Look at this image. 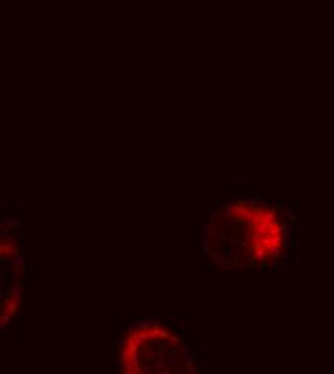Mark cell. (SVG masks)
Here are the masks:
<instances>
[{"label":"cell","mask_w":334,"mask_h":374,"mask_svg":"<svg viewBox=\"0 0 334 374\" xmlns=\"http://www.w3.org/2000/svg\"><path fill=\"white\" fill-rule=\"evenodd\" d=\"M16 249H19L17 248V245L15 243V242H9V243H1L0 245V253H1V259L4 260V258L6 259H10V256H12V253L15 252Z\"/></svg>","instance_id":"6da1fadb"},{"label":"cell","mask_w":334,"mask_h":374,"mask_svg":"<svg viewBox=\"0 0 334 374\" xmlns=\"http://www.w3.org/2000/svg\"><path fill=\"white\" fill-rule=\"evenodd\" d=\"M17 309H19V301H16L13 296L10 298V301L6 302V307L3 308V312L4 314H10V315H13V314H16Z\"/></svg>","instance_id":"7a4b0ae2"},{"label":"cell","mask_w":334,"mask_h":374,"mask_svg":"<svg viewBox=\"0 0 334 374\" xmlns=\"http://www.w3.org/2000/svg\"><path fill=\"white\" fill-rule=\"evenodd\" d=\"M166 361H167V364L169 366H177L180 363V358H179V351L177 348H173V351H170L169 354H167V357H166Z\"/></svg>","instance_id":"3957f363"},{"label":"cell","mask_w":334,"mask_h":374,"mask_svg":"<svg viewBox=\"0 0 334 374\" xmlns=\"http://www.w3.org/2000/svg\"><path fill=\"white\" fill-rule=\"evenodd\" d=\"M130 348L128 347H125V348H122L120 351V356H118V366L120 367H124L125 366V363L130 360Z\"/></svg>","instance_id":"277c9868"},{"label":"cell","mask_w":334,"mask_h":374,"mask_svg":"<svg viewBox=\"0 0 334 374\" xmlns=\"http://www.w3.org/2000/svg\"><path fill=\"white\" fill-rule=\"evenodd\" d=\"M10 262H12L13 268H22L24 263H26V259H24V256L22 255V253H19L16 258H12V259H10Z\"/></svg>","instance_id":"5b68a950"},{"label":"cell","mask_w":334,"mask_h":374,"mask_svg":"<svg viewBox=\"0 0 334 374\" xmlns=\"http://www.w3.org/2000/svg\"><path fill=\"white\" fill-rule=\"evenodd\" d=\"M20 225V220L17 219V217H12V219H4L0 222V228L1 226H10V228H16Z\"/></svg>","instance_id":"8992f818"},{"label":"cell","mask_w":334,"mask_h":374,"mask_svg":"<svg viewBox=\"0 0 334 374\" xmlns=\"http://www.w3.org/2000/svg\"><path fill=\"white\" fill-rule=\"evenodd\" d=\"M200 246H202V251H203V253H202V255H209V253H210V249H209V237H207V235H203V236H202V242H200Z\"/></svg>","instance_id":"52a82bcc"},{"label":"cell","mask_w":334,"mask_h":374,"mask_svg":"<svg viewBox=\"0 0 334 374\" xmlns=\"http://www.w3.org/2000/svg\"><path fill=\"white\" fill-rule=\"evenodd\" d=\"M158 356V350H146L144 351V360L146 361H156V357Z\"/></svg>","instance_id":"ba28073f"},{"label":"cell","mask_w":334,"mask_h":374,"mask_svg":"<svg viewBox=\"0 0 334 374\" xmlns=\"http://www.w3.org/2000/svg\"><path fill=\"white\" fill-rule=\"evenodd\" d=\"M169 345L171 348H181V344H180V340L177 335H170L169 337Z\"/></svg>","instance_id":"9c48e42d"},{"label":"cell","mask_w":334,"mask_h":374,"mask_svg":"<svg viewBox=\"0 0 334 374\" xmlns=\"http://www.w3.org/2000/svg\"><path fill=\"white\" fill-rule=\"evenodd\" d=\"M22 289H23L22 284H20V282H16V284L13 285V288H10V289H9V293H10L12 296H16L17 293L22 292Z\"/></svg>","instance_id":"30bf717a"},{"label":"cell","mask_w":334,"mask_h":374,"mask_svg":"<svg viewBox=\"0 0 334 374\" xmlns=\"http://www.w3.org/2000/svg\"><path fill=\"white\" fill-rule=\"evenodd\" d=\"M138 327H140V330H146V331H148V330L153 327V319H144V321H140Z\"/></svg>","instance_id":"8fae6325"},{"label":"cell","mask_w":334,"mask_h":374,"mask_svg":"<svg viewBox=\"0 0 334 374\" xmlns=\"http://www.w3.org/2000/svg\"><path fill=\"white\" fill-rule=\"evenodd\" d=\"M158 334H160V328L151 327V328L148 330V335H150V338H153V340H157V338H158Z\"/></svg>","instance_id":"7c38bea8"},{"label":"cell","mask_w":334,"mask_h":374,"mask_svg":"<svg viewBox=\"0 0 334 374\" xmlns=\"http://www.w3.org/2000/svg\"><path fill=\"white\" fill-rule=\"evenodd\" d=\"M143 368H144V374H153L156 371V367L153 364V361H148V364L144 366Z\"/></svg>","instance_id":"4fadbf2b"},{"label":"cell","mask_w":334,"mask_h":374,"mask_svg":"<svg viewBox=\"0 0 334 374\" xmlns=\"http://www.w3.org/2000/svg\"><path fill=\"white\" fill-rule=\"evenodd\" d=\"M115 340H117V344H118V351H121L122 348L128 347V341H127V340H124V338H120V337H117Z\"/></svg>","instance_id":"5bb4252c"},{"label":"cell","mask_w":334,"mask_h":374,"mask_svg":"<svg viewBox=\"0 0 334 374\" xmlns=\"http://www.w3.org/2000/svg\"><path fill=\"white\" fill-rule=\"evenodd\" d=\"M10 318H12V315H10V314H4V312H1V321H0V327L3 328V327L6 325V324H9Z\"/></svg>","instance_id":"9a60e30c"},{"label":"cell","mask_w":334,"mask_h":374,"mask_svg":"<svg viewBox=\"0 0 334 374\" xmlns=\"http://www.w3.org/2000/svg\"><path fill=\"white\" fill-rule=\"evenodd\" d=\"M154 367H156V371H161V368L164 367V358H158L157 361H154Z\"/></svg>","instance_id":"2e32d148"},{"label":"cell","mask_w":334,"mask_h":374,"mask_svg":"<svg viewBox=\"0 0 334 374\" xmlns=\"http://www.w3.org/2000/svg\"><path fill=\"white\" fill-rule=\"evenodd\" d=\"M181 353H183V358H187V357H190L189 356V350H190V342H187V344H184V345H181Z\"/></svg>","instance_id":"e0dca14e"},{"label":"cell","mask_w":334,"mask_h":374,"mask_svg":"<svg viewBox=\"0 0 334 374\" xmlns=\"http://www.w3.org/2000/svg\"><path fill=\"white\" fill-rule=\"evenodd\" d=\"M10 226H1L0 228V237H6V236L10 233Z\"/></svg>","instance_id":"ac0fdd59"},{"label":"cell","mask_w":334,"mask_h":374,"mask_svg":"<svg viewBox=\"0 0 334 374\" xmlns=\"http://www.w3.org/2000/svg\"><path fill=\"white\" fill-rule=\"evenodd\" d=\"M10 296H12V295L9 292H0V301L3 302V304H6V302L10 301V299H9Z\"/></svg>","instance_id":"d6986e66"},{"label":"cell","mask_w":334,"mask_h":374,"mask_svg":"<svg viewBox=\"0 0 334 374\" xmlns=\"http://www.w3.org/2000/svg\"><path fill=\"white\" fill-rule=\"evenodd\" d=\"M174 327H176V330H179V331H180L181 337H184V335H186V327H184V324H181V322H180V324H176Z\"/></svg>","instance_id":"ffe728a7"},{"label":"cell","mask_w":334,"mask_h":374,"mask_svg":"<svg viewBox=\"0 0 334 374\" xmlns=\"http://www.w3.org/2000/svg\"><path fill=\"white\" fill-rule=\"evenodd\" d=\"M22 237H23V236L19 235V233H13V235H7V236H6V240L12 242V240H15V239H22Z\"/></svg>","instance_id":"44dd1931"},{"label":"cell","mask_w":334,"mask_h":374,"mask_svg":"<svg viewBox=\"0 0 334 374\" xmlns=\"http://www.w3.org/2000/svg\"><path fill=\"white\" fill-rule=\"evenodd\" d=\"M169 337H170V334L167 333V330H164V328H160V334H158V338H166V340H169Z\"/></svg>","instance_id":"7402d4cb"},{"label":"cell","mask_w":334,"mask_h":374,"mask_svg":"<svg viewBox=\"0 0 334 374\" xmlns=\"http://www.w3.org/2000/svg\"><path fill=\"white\" fill-rule=\"evenodd\" d=\"M184 367H186V363H184V360H183V361H180L179 364H177V373L179 374L184 373Z\"/></svg>","instance_id":"603a6c76"},{"label":"cell","mask_w":334,"mask_h":374,"mask_svg":"<svg viewBox=\"0 0 334 374\" xmlns=\"http://www.w3.org/2000/svg\"><path fill=\"white\" fill-rule=\"evenodd\" d=\"M229 229H230V223H225V225L220 228V235H226L229 232Z\"/></svg>","instance_id":"cb8c5ba5"},{"label":"cell","mask_w":334,"mask_h":374,"mask_svg":"<svg viewBox=\"0 0 334 374\" xmlns=\"http://www.w3.org/2000/svg\"><path fill=\"white\" fill-rule=\"evenodd\" d=\"M164 322L160 319V318H153V327L154 328H160V325H163Z\"/></svg>","instance_id":"d4e9b609"},{"label":"cell","mask_w":334,"mask_h":374,"mask_svg":"<svg viewBox=\"0 0 334 374\" xmlns=\"http://www.w3.org/2000/svg\"><path fill=\"white\" fill-rule=\"evenodd\" d=\"M220 240H223V242H226V243H232V242H233V239L229 237L228 235H220Z\"/></svg>","instance_id":"484cf974"},{"label":"cell","mask_w":334,"mask_h":374,"mask_svg":"<svg viewBox=\"0 0 334 374\" xmlns=\"http://www.w3.org/2000/svg\"><path fill=\"white\" fill-rule=\"evenodd\" d=\"M134 374H144V368L141 366H136L134 367Z\"/></svg>","instance_id":"4316f807"},{"label":"cell","mask_w":334,"mask_h":374,"mask_svg":"<svg viewBox=\"0 0 334 374\" xmlns=\"http://www.w3.org/2000/svg\"><path fill=\"white\" fill-rule=\"evenodd\" d=\"M222 253H223L225 256H228V258H229V256L232 255V249H229V248H226V249H223V251H222Z\"/></svg>","instance_id":"83f0119b"},{"label":"cell","mask_w":334,"mask_h":374,"mask_svg":"<svg viewBox=\"0 0 334 374\" xmlns=\"http://www.w3.org/2000/svg\"><path fill=\"white\" fill-rule=\"evenodd\" d=\"M207 232H209V226L204 225L203 228H202V233H203V235H207Z\"/></svg>","instance_id":"f1b7e54d"},{"label":"cell","mask_w":334,"mask_h":374,"mask_svg":"<svg viewBox=\"0 0 334 374\" xmlns=\"http://www.w3.org/2000/svg\"><path fill=\"white\" fill-rule=\"evenodd\" d=\"M13 298H15L16 301H19V302H20V301H22V298H23V296H22V292H20V293H17L16 296H13Z\"/></svg>","instance_id":"f546056e"},{"label":"cell","mask_w":334,"mask_h":374,"mask_svg":"<svg viewBox=\"0 0 334 374\" xmlns=\"http://www.w3.org/2000/svg\"><path fill=\"white\" fill-rule=\"evenodd\" d=\"M0 269H1V271H6L7 266H6V265H0Z\"/></svg>","instance_id":"4dcf8cb0"}]
</instances>
